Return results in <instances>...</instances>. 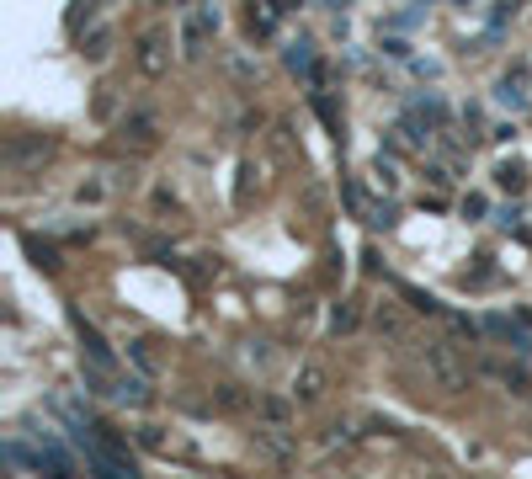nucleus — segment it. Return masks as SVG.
<instances>
[{"instance_id": "obj_14", "label": "nucleus", "mask_w": 532, "mask_h": 479, "mask_svg": "<svg viewBox=\"0 0 532 479\" xmlns=\"http://www.w3.org/2000/svg\"><path fill=\"white\" fill-rule=\"evenodd\" d=\"M373 171H378V187H394V181H400V176H394V165H389V160H378V165H373Z\"/></svg>"}, {"instance_id": "obj_6", "label": "nucleus", "mask_w": 532, "mask_h": 479, "mask_svg": "<svg viewBox=\"0 0 532 479\" xmlns=\"http://www.w3.org/2000/svg\"><path fill=\"white\" fill-rule=\"evenodd\" d=\"M139 69H144V75H160V69H165V43H160V37H144V48H139Z\"/></svg>"}, {"instance_id": "obj_13", "label": "nucleus", "mask_w": 532, "mask_h": 479, "mask_svg": "<svg viewBox=\"0 0 532 479\" xmlns=\"http://www.w3.org/2000/svg\"><path fill=\"white\" fill-rule=\"evenodd\" d=\"M352 325H357V309H352V304H341V309H336V331H352Z\"/></svg>"}, {"instance_id": "obj_8", "label": "nucleus", "mask_w": 532, "mask_h": 479, "mask_svg": "<svg viewBox=\"0 0 532 479\" xmlns=\"http://www.w3.org/2000/svg\"><path fill=\"white\" fill-rule=\"evenodd\" d=\"M112 400H117V405H144V400H149V389H144V379H117Z\"/></svg>"}, {"instance_id": "obj_12", "label": "nucleus", "mask_w": 532, "mask_h": 479, "mask_svg": "<svg viewBox=\"0 0 532 479\" xmlns=\"http://www.w3.org/2000/svg\"><path fill=\"white\" fill-rule=\"evenodd\" d=\"M496 181H501L506 192H517V187H522V165H501V171H496Z\"/></svg>"}, {"instance_id": "obj_16", "label": "nucleus", "mask_w": 532, "mask_h": 479, "mask_svg": "<svg viewBox=\"0 0 532 479\" xmlns=\"http://www.w3.org/2000/svg\"><path fill=\"white\" fill-rule=\"evenodd\" d=\"M458 5H469V0H458Z\"/></svg>"}, {"instance_id": "obj_5", "label": "nucleus", "mask_w": 532, "mask_h": 479, "mask_svg": "<svg viewBox=\"0 0 532 479\" xmlns=\"http://www.w3.org/2000/svg\"><path fill=\"white\" fill-rule=\"evenodd\" d=\"M496 101H501V107H512V112H522V107H528V91H522V75H506V80L496 85Z\"/></svg>"}, {"instance_id": "obj_11", "label": "nucleus", "mask_w": 532, "mask_h": 479, "mask_svg": "<svg viewBox=\"0 0 532 479\" xmlns=\"http://www.w3.org/2000/svg\"><path fill=\"white\" fill-rule=\"evenodd\" d=\"M27 251L37 256V267H43V272H59V251H53V245H37V240H27Z\"/></svg>"}, {"instance_id": "obj_15", "label": "nucleus", "mask_w": 532, "mask_h": 479, "mask_svg": "<svg viewBox=\"0 0 532 479\" xmlns=\"http://www.w3.org/2000/svg\"><path fill=\"white\" fill-rule=\"evenodd\" d=\"M378 331H400V315H394V309H389V304H384V309H378Z\"/></svg>"}, {"instance_id": "obj_2", "label": "nucleus", "mask_w": 532, "mask_h": 479, "mask_svg": "<svg viewBox=\"0 0 532 479\" xmlns=\"http://www.w3.org/2000/svg\"><path fill=\"white\" fill-rule=\"evenodd\" d=\"M69 325H75V336H80V347H85V357H91L96 368H107V373H112V347L101 341V331H96V325H91V320H85L80 309H69Z\"/></svg>"}, {"instance_id": "obj_10", "label": "nucleus", "mask_w": 532, "mask_h": 479, "mask_svg": "<svg viewBox=\"0 0 532 479\" xmlns=\"http://www.w3.org/2000/svg\"><path fill=\"white\" fill-rule=\"evenodd\" d=\"M405 299H410V309H421V315H442V304L432 299V293H421V288H400Z\"/></svg>"}, {"instance_id": "obj_4", "label": "nucleus", "mask_w": 532, "mask_h": 479, "mask_svg": "<svg viewBox=\"0 0 532 479\" xmlns=\"http://www.w3.org/2000/svg\"><path fill=\"white\" fill-rule=\"evenodd\" d=\"M288 69H293V75H314V43H309V37L288 43Z\"/></svg>"}, {"instance_id": "obj_1", "label": "nucleus", "mask_w": 532, "mask_h": 479, "mask_svg": "<svg viewBox=\"0 0 532 479\" xmlns=\"http://www.w3.org/2000/svg\"><path fill=\"white\" fill-rule=\"evenodd\" d=\"M426 368L437 373L442 389H469V363L458 357L453 341H432V347H426Z\"/></svg>"}, {"instance_id": "obj_7", "label": "nucleus", "mask_w": 532, "mask_h": 479, "mask_svg": "<svg viewBox=\"0 0 532 479\" xmlns=\"http://www.w3.org/2000/svg\"><path fill=\"white\" fill-rule=\"evenodd\" d=\"M293 395H298V400H320V395H325V368H304L298 384H293Z\"/></svg>"}, {"instance_id": "obj_3", "label": "nucleus", "mask_w": 532, "mask_h": 479, "mask_svg": "<svg viewBox=\"0 0 532 479\" xmlns=\"http://www.w3.org/2000/svg\"><path fill=\"white\" fill-rule=\"evenodd\" d=\"M485 373L496 379V384H506V389H517V395H528L532 379L522 373V368H506V363H485Z\"/></svg>"}, {"instance_id": "obj_9", "label": "nucleus", "mask_w": 532, "mask_h": 479, "mask_svg": "<svg viewBox=\"0 0 532 479\" xmlns=\"http://www.w3.org/2000/svg\"><path fill=\"white\" fill-rule=\"evenodd\" d=\"M32 155H48V139H11V160H32Z\"/></svg>"}]
</instances>
